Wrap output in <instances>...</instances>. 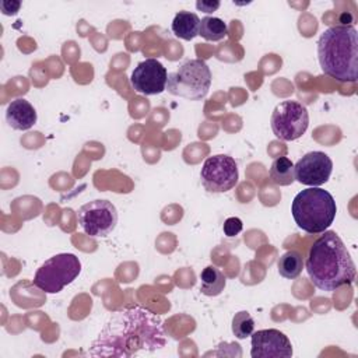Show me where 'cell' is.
Returning <instances> with one entry per match:
<instances>
[{"label":"cell","instance_id":"5b68a950","mask_svg":"<svg viewBox=\"0 0 358 358\" xmlns=\"http://www.w3.org/2000/svg\"><path fill=\"white\" fill-rule=\"evenodd\" d=\"M211 87V71L201 59H190L168 74L166 91L189 101L206 98Z\"/></svg>","mask_w":358,"mask_h":358},{"label":"cell","instance_id":"4fadbf2b","mask_svg":"<svg viewBox=\"0 0 358 358\" xmlns=\"http://www.w3.org/2000/svg\"><path fill=\"white\" fill-rule=\"evenodd\" d=\"M35 108L24 98H17L7 105L6 120L14 130H29L36 123Z\"/></svg>","mask_w":358,"mask_h":358},{"label":"cell","instance_id":"44dd1931","mask_svg":"<svg viewBox=\"0 0 358 358\" xmlns=\"http://www.w3.org/2000/svg\"><path fill=\"white\" fill-rule=\"evenodd\" d=\"M197 10L204 13H213L220 7V1H211V0H200L196 3Z\"/></svg>","mask_w":358,"mask_h":358},{"label":"cell","instance_id":"ac0fdd59","mask_svg":"<svg viewBox=\"0 0 358 358\" xmlns=\"http://www.w3.org/2000/svg\"><path fill=\"white\" fill-rule=\"evenodd\" d=\"M206 41H221L228 35V25L218 17L207 15L200 20V32Z\"/></svg>","mask_w":358,"mask_h":358},{"label":"cell","instance_id":"ba28073f","mask_svg":"<svg viewBox=\"0 0 358 358\" xmlns=\"http://www.w3.org/2000/svg\"><path fill=\"white\" fill-rule=\"evenodd\" d=\"M81 229L91 238L108 236L117 224V210L109 200H92L78 208Z\"/></svg>","mask_w":358,"mask_h":358},{"label":"cell","instance_id":"30bf717a","mask_svg":"<svg viewBox=\"0 0 358 358\" xmlns=\"http://www.w3.org/2000/svg\"><path fill=\"white\" fill-rule=\"evenodd\" d=\"M168 71L157 59L140 62L130 76V84L134 91L143 95H157L166 90Z\"/></svg>","mask_w":358,"mask_h":358},{"label":"cell","instance_id":"7402d4cb","mask_svg":"<svg viewBox=\"0 0 358 358\" xmlns=\"http://www.w3.org/2000/svg\"><path fill=\"white\" fill-rule=\"evenodd\" d=\"M0 7H1L3 14H6V15H14V14H17V11L20 10L21 3H20V1H3V3L0 4Z\"/></svg>","mask_w":358,"mask_h":358},{"label":"cell","instance_id":"52a82bcc","mask_svg":"<svg viewBox=\"0 0 358 358\" xmlns=\"http://www.w3.org/2000/svg\"><path fill=\"white\" fill-rule=\"evenodd\" d=\"M271 130L282 141L299 138L309 126V112L305 105L296 101L280 102L271 113Z\"/></svg>","mask_w":358,"mask_h":358},{"label":"cell","instance_id":"277c9868","mask_svg":"<svg viewBox=\"0 0 358 358\" xmlns=\"http://www.w3.org/2000/svg\"><path fill=\"white\" fill-rule=\"evenodd\" d=\"M291 213L295 224L308 234H323L334 221V197L322 187L301 190L292 200Z\"/></svg>","mask_w":358,"mask_h":358},{"label":"cell","instance_id":"8992f818","mask_svg":"<svg viewBox=\"0 0 358 358\" xmlns=\"http://www.w3.org/2000/svg\"><path fill=\"white\" fill-rule=\"evenodd\" d=\"M81 271V262L73 253H57L36 270L34 285L46 294H57L71 284Z\"/></svg>","mask_w":358,"mask_h":358},{"label":"cell","instance_id":"3957f363","mask_svg":"<svg viewBox=\"0 0 358 358\" xmlns=\"http://www.w3.org/2000/svg\"><path fill=\"white\" fill-rule=\"evenodd\" d=\"M317 59L324 74L340 83H355L358 70V32L352 25L340 24L322 32Z\"/></svg>","mask_w":358,"mask_h":358},{"label":"cell","instance_id":"9a60e30c","mask_svg":"<svg viewBox=\"0 0 358 358\" xmlns=\"http://www.w3.org/2000/svg\"><path fill=\"white\" fill-rule=\"evenodd\" d=\"M227 284V277L215 266H207L200 273V291L207 296L220 295Z\"/></svg>","mask_w":358,"mask_h":358},{"label":"cell","instance_id":"d6986e66","mask_svg":"<svg viewBox=\"0 0 358 358\" xmlns=\"http://www.w3.org/2000/svg\"><path fill=\"white\" fill-rule=\"evenodd\" d=\"M255 331V320L249 312L241 310L232 317V333L236 338H246Z\"/></svg>","mask_w":358,"mask_h":358},{"label":"cell","instance_id":"2e32d148","mask_svg":"<svg viewBox=\"0 0 358 358\" xmlns=\"http://www.w3.org/2000/svg\"><path fill=\"white\" fill-rule=\"evenodd\" d=\"M278 273L287 280L296 278L303 268V259L298 250H288L282 253L277 262Z\"/></svg>","mask_w":358,"mask_h":358},{"label":"cell","instance_id":"8fae6325","mask_svg":"<svg viewBox=\"0 0 358 358\" xmlns=\"http://www.w3.org/2000/svg\"><path fill=\"white\" fill-rule=\"evenodd\" d=\"M333 171V161L322 151H310L294 164L295 180L310 187L326 183Z\"/></svg>","mask_w":358,"mask_h":358},{"label":"cell","instance_id":"9c48e42d","mask_svg":"<svg viewBox=\"0 0 358 358\" xmlns=\"http://www.w3.org/2000/svg\"><path fill=\"white\" fill-rule=\"evenodd\" d=\"M204 189L210 193H225L236 186L239 171L235 159L227 154L208 157L200 171Z\"/></svg>","mask_w":358,"mask_h":358},{"label":"cell","instance_id":"ffe728a7","mask_svg":"<svg viewBox=\"0 0 358 358\" xmlns=\"http://www.w3.org/2000/svg\"><path fill=\"white\" fill-rule=\"evenodd\" d=\"M243 228V222L241 218L238 217H229L224 221V225H222V231L227 236L232 238L235 235H238Z\"/></svg>","mask_w":358,"mask_h":358},{"label":"cell","instance_id":"5bb4252c","mask_svg":"<svg viewBox=\"0 0 358 358\" xmlns=\"http://www.w3.org/2000/svg\"><path fill=\"white\" fill-rule=\"evenodd\" d=\"M172 32L185 41H192L200 32V18L190 11H179L172 20Z\"/></svg>","mask_w":358,"mask_h":358},{"label":"cell","instance_id":"6da1fadb","mask_svg":"<svg viewBox=\"0 0 358 358\" xmlns=\"http://www.w3.org/2000/svg\"><path fill=\"white\" fill-rule=\"evenodd\" d=\"M166 344L161 316L144 306H129L110 315L88 348L91 357L129 358L154 352Z\"/></svg>","mask_w":358,"mask_h":358},{"label":"cell","instance_id":"7a4b0ae2","mask_svg":"<svg viewBox=\"0 0 358 358\" xmlns=\"http://www.w3.org/2000/svg\"><path fill=\"white\" fill-rule=\"evenodd\" d=\"M305 267L313 285L329 292L352 284L357 275L350 252L334 231H324L313 242Z\"/></svg>","mask_w":358,"mask_h":358},{"label":"cell","instance_id":"e0dca14e","mask_svg":"<svg viewBox=\"0 0 358 358\" xmlns=\"http://www.w3.org/2000/svg\"><path fill=\"white\" fill-rule=\"evenodd\" d=\"M270 179L278 186H288L295 180L294 164L288 157H278L270 166Z\"/></svg>","mask_w":358,"mask_h":358},{"label":"cell","instance_id":"7c38bea8","mask_svg":"<svg viewBox=\"0 0 358 358\" xmlns=\"http://www.w3.org/2000/svg\"><path fill=\"white\" fill-rule=\"evenodd\" d=\"M250 344V355L253 358H289L292 355L289 338L277 329L253 331Z\"/></svg>","mask_w":358,"mask_h":358}]
</instances>
